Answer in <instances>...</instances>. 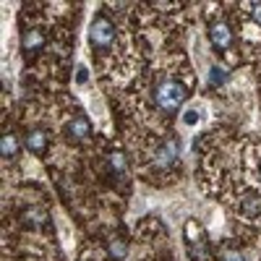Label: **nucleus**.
Wrapping results in <instances>:
<instances>
[{
	"instance_id": "obj_1",
	"label": "nucleus",
	"mask_w": 261,
	"mask_h": 261,
	"mask_svg": "<svg viewBox=\"0 0 261 261\" xmlns=\"http://www.w3.org/2000/svg\"><path fill=\"white\" fill-rule=\"evenodd\" d=\"M186 86L183 84H178V81H172V79H167V81H162L160 86H157V94H154V102H157V107L162 113H178V107L186 102Z\"/></svg>"
},
{
	"instance_id": "obj_2",
	"label": "nucleus",
	"mask_w": 261,
	"mask_h": 261,
	"mask_svg": "<svg viewBox=\"0 0 261 261\" xmlns=\"http://www.w3.org/2000/svg\"><path fill=\"white\" fill-rule=\"evenodd\" d=\"M89 39H92V47H97V50H107V47H110L113 42H115V27H113V21L99 13V16L94 18V24H92Z\"/></svg>"
},
{
	"instance_id": "obj_3",
	"label": "nucleus",
	"mask_w": 261,
	"mask_h": 261,
	"mask_svg": "<svg viewBox=\"0 0 261 261\" xmlns=\"http://www.w3.org/2000/svg\"><path fill=\"white\" fill-rule=\"evenodd\" d=\"M178 154H180V144L175 141V139H167L160 149H157V167H170L172 162L178 160Z\"/></svg>"
},
{
	"instance_id": "obj_4",
	"label": "nucleus",
	"mask_w": 261,
	"mask_h": 261,
	"mask_svg": "<svg viewBox=\"0 0 261 261\" xmlns=\"http://www.w3.org/2000/svg\"><path fill=\"white\" fill-rule=\"evenodd\" d=\"M209 37H212V45H214L217 50H227V47L232 45V32H230L227 24H212Z\"/></svg>"
},
{
	"instance_id": "obj_5",
	"label": "nucleus",
	"mask_w": 261,
	"mask_h": 261,
	"mask_svg": "<svg viewBox=\"0 0 261 261\" xmlns=\"http://www.w3.org/2000/svg\"><path fill=\"white\" fill-rule=\"evenodd\" d=\"M47 141H50V136L45 134V130H29V134H27V149L29 151H34V154H45V151H47Z\"/></svg>"
},
{
	"instance_id": "obj_6",
	"label": "nucleus",
	"mask_w": 261,
	"mask_h": 261,
	"mask_svg": "<svg viewBox=\"0 0 261 261\" xmlns=\"http://www.w3.org/2000/svg\"><path fill=\"white\" fill-rule=\"evenodd\" d=\"M21 45H24L27 53H39L42 47H45V37H42L39 29H29V32H24V37H21Z\"/></svg>"
},
{
	"instance_id": "obj_7",
	"label": "nucleus",
	"mask_w": 261,
	"mask_h": 261,
	"mask_svg": "<svg viewBox=\"0 0 261 261\" xmlns=\"http://www.w3.org/2000/svg\"><path fill=\"white\" fill-rule=\"evenodd\" d=\"M89 134H92V125H89V120H86L84 115H76L68 123V136L71 139H86Z\"/></svg>"
},
{
	"instance_id": "obj_8",
	"label": "nucleus",
	"mask_w": 261,
	"mask_h": 261,
	"mask_svg": "<svg viewBox=\"0 0 261 261\" xmlns=\"http://www.w3.org/2000/svg\"><path fill=\"white\" fill-rule=\"evenodd\" d=\"M0 151H3L6 160H13L18 154V139L13 134H6L3 139H0Z\"/></svg>"
},
{
	"instance_id": "obj_9",
	"label": "nucleus",
	"mask_w": 261,
	"mask_h": 261,
	"mask_svg": "<svg viewBox=\"0 0 261 261\" xmlns=\"http://www.w3.org/2000/svg\"><path fill=\"white\" fill-rule=\"evenodd\" d=\"M107 251H110V256L115 261H123L128 256V246H125V241H120V238H113V241L107 243Z\"/></svg>"
},
{
	"instance_id": "obj_10",
	"label": "nucleus",
	"mask_w": 261,
	"mask_h": 261,
	"mask_svg": "<svg viewBox=\"0 0 261 261\" xmlns=\"http://www.w3.org/2000/svg\"><path fill=\"white\" fill-rule=\"evenodd\" d=\"M24 220H27V225H29V227L39 230V227H45L47 214H45V212H39V209H32V212H27V214H24Z\"/></svg>"
},
{
	"instance_id": "obj_11",
	"label": "nucleus",
	"mask_w": 261,
	"mask_h": 261,
	"mask_svg": "<svg viewBox=\"0 0 261 261\" xmlns=\"http://www.w3.org/2000/svg\"><path fill=\"white\" fill-rule=\"evenodd\" d=\"M258 209H261V199H258V196H246V199H243V214L253 217V214H258Z\"/></svg>"
},
{
	"instance_id": "obj_12",
	"label": "nucleus",
	"mask_w": 261,
	"mask_h": 261,
	"mask_svg": "<svg viewBox=\"0 0 261 261\" xmlns=\"http://www.w3.org/2000/svg\"><path fill=\"white\" fill-rule=\"evenodd\" d=\"M110 170H113V172H118V175H123V172H125V157L120 154V151L110 154Z\"/></svg>"
},
{
	"instance_id": "obj_13",
	"label": "nucleus",
	"mask_w": 261,
	"mask_h": 261,
	"mask_svg": "<svg viewBox=\"0 0 261 261\" xmlns=\"http://www.w3.org/2000/svg\"><path fill=\"white\" fill-rule=\"evenodd\" d=\"M220 261H246V258H243V253H241V251H232V248H227V251H222Z\"/></svg>"
},
{
	"instance_id": "obj_14",
	"label": "nucleus",
	"mask_w": 261,
	"mask_h": 261,
	"mask_svg": "<svg viewBox=\"0 0 261 261\" xmlns=\"http://www.w3.org/2000/svg\"><path fill=\"white\" fill-rule=\"evenodd\" d=\"M225 71H220V68H212V76H209V81H212V86H217V84H225Z\"/></svg>"
},
{
	"instance_id": "obj_15",
	"label": "nucleus",
	"mask_w": 261,
	"mask_h": 261,
	"mask_svg": "<svg viewBox=\"0 0 261 261\" xmlns=\"http://www.w3.org/2000/svg\"><path fill=\"white\" fill-rule=\"evenodd\" d=\"M251 16H253L256 24H261V3H253L251 6Z\"/></svg>"
},
{
	"instance_id": "obj_16",
	"label": "nucleus",
	"mask_w": 261,
	"mask_h": 261,
	"mask_svg": "<svg viewBox=\"0 0 261 261\" xmlns=\"http://www.w3.org/2000/svg\"><path fill=\"white\" fill-rule=\"evenodd\" d=\"M196 120H199V113H196V110H188V113H186V123H188V125H193Z\"/></svg>"
},
{
	"instance_id": "obj_17",
	"label": "nucleus",
	"mask_w": 261,
	"mask_h": 261,
	"mask_svg": "<svg viewBox=\"0 0 261 261\" xmlns=\"http://www.w3.org/2000/svg\"><path fill=\"white\" fill-rule=\"evenodd\" d=\"M79 81H81V84L86 81V68H84V65H81V68H79Z\"/></svg>"
}]
</instances>
